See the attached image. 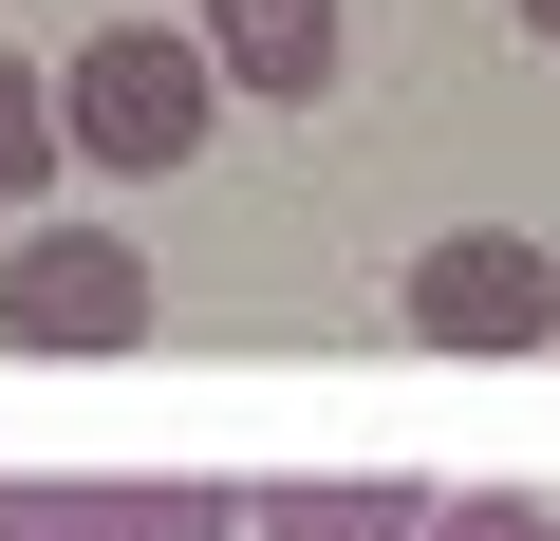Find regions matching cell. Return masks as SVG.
<instances>
[{
    "instance_id": "1",
    "label": "cell",
    "mask_w": 560,
    "mask_h": 541,
    "mask_svg": "<svg viewBox=\"0 0 560 541\" xmlns=\"http://www.w3.org/2000/svg\"><path fill=\"white\" fill-rule=\"evenodd\" d=\"M224 57H206V20H94L75 57H57V113H75V168H206L224 150Z\"/></svg>"
},
{
    "instance_id": "2",
    "label": "cell",
    "mask_w": 560,
    "mask_h": 541,
    "mask_svg": "<svg viewBox=\"0 0 560 541\" xmlns=\"http://www.w3.org/2000/svg\"><path fill=\"white\" fill-rule=\"evenodd\" d=\"M131 337H150V243H113V224L0 243V355H131Z\"/></svg>"
},
{
    "instance_id": "3",
    "label": "cell",
    "mask_w": 560,
    "mask_h": 541,
    "mask_svg": "<svg viewBox=\"0 0 560 541\" xmlns=\"http://www.w3.org/2000/svg\"><path fill=\"white\" fill-rule=\"evenodd\" d=\"M393 318H411L430 355H541V337H560V243H523V224H448V243H411Z\"/></svg>"
},
{
    "instance_id": "4",
    "label": "cell",
    "mask_w": 560,
    "mask_h": 541,
    "mask_svg": "<svg viewBox=\"0 0 560 541\" xmlns=\"http://www.w3.org/2000/svg\"><path fill=\"white\" fill-rule=\"evenodd\" d=\"M187 20H206V57L261 94V113H300V94H337V0H187Z\"/></svg>"
},
{
    "instance_id": "5",
    "label": "cell",
    "mask_w": 560,
    "mask_h": 541,
    "mask_svg": "<svg viewBox=\"0 0 560 541\" xmlns=\"http://www.w3.org/2000/svg\"><path fill=\"white\" fill-rule=\"evenodd\" d=\"M448 522V485H411V467H318V485H261V541H430Z\"/></svg>"
},
{
    "instance_id": "6",
    "label": "cell",
    "mask_w": 560,
    "mask_h": 541,
    "mask_svg": "<svg viewBox=\"0 0 560 541\" xmlns=\"http://www.w3.org/2000/svg\"><path fill=\"white\" fill-rule=\"evenodd\" d=\"M113 522H131V541H261V485H206V467H113Z\"/></svg>"
},
{
    "instance_id": "7",
    "label": "cell",
    "mask_w": 560,
    "mask_h": 541,
    "mask_svg": "<svg viewBox=\"0 0 560 541\" xmlns=\"http://www.w3.org/2000/svg\"><path fill=\"white\" fill-rule=\"evenodd\" d=\"M57 168H75V113H57V75H38L20 38H0V224H20Z\"/></svg>"
},
{
    "instance_id": "8",
    "label": "cell",
    "mask_w": 560,
    "mask_h": 541,
    "mask_svg": "<svg viewBox=\"0 0 560 541\" xmlns=\"http://www.w3.org/2000/svg\"><path fill=\"white\" fill-rule=\"evenodd\" d=\"M0 541H131L113 485H57V467H0Z\"/></svg>"
},
{
    "instance_id": "9",
    "label": "cell",
    "mask_w": 560,
    "mask_h": 541,
    "mask_svg": "<svg viewBox=\"0 0 560 541\" xmlns=\"http://www.w3.org/2000/svg\"><path fill=\"white\" fill-rule=\"evenodd\" d=\"M430 541H560V522H541L523 485H448V522H430Z\"/></svg>"
},
{
    "instance_id": "10",
    "label": "cell",
    "mask_w": 560,
    "mask_h": 541,
    "mask_svg": "<svg viewBox=\"0 0 560 541\" xmlns=\"http://www.w3.org/2000/svg\"><path fill=\"white\" fill-rule=\"evenodd\" d=\"M523 38H541V57H560V0H523Z\"/></svg>"
}]
</instances>
